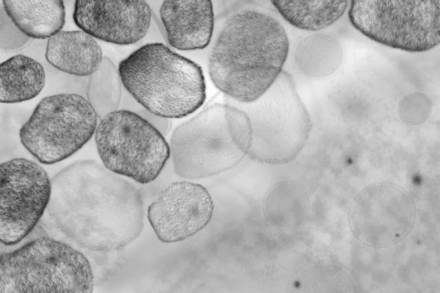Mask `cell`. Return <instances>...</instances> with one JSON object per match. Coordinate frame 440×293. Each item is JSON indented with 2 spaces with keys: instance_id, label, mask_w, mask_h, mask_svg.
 <instances>
[{
  "instance_id": "6da1fadb",
  "label": "cell",
  "mask_w": 440,
  "mask_h": 293,
  "mask_svg": "<svg viewBox=\"0 0 440 293\" xmlns=\"http://www.w3.org/2000/svg\"><path fill=\"white\" fill-rule=\"evenodd\" d=\"M51 182L49 217L79 246L95 252L114 251L142 232L145 207L140 192L98 162H73Z\"/></svg>"
},
{
  "instance_id": "7a4b0ae2",
  "label": "cell",
  "mask_w": 440,
  "mask_h": 293,
  "mask_svg": "<svg viewBox=\"0 0 440 293\" xmlns=\"http://www.w3.org/2000/svg\"><path fill=\"white\" fill-rule=\"evenodd\" d=\"M289 51L282 24L264 12L245 9L224 23L209 57L214 85L241 103L259 98L282 72Z\"/></svg>"
},
{
  "instance_id": "3957f363",
  "label": "cell",
  "mask_w": 440,
  "mask_h": 293,
  "mask_svg": "<svg viewBox=\"0 0 440 293\" xmlns=\"http://www.w3.org/2000/svg\"><path fill=\"white\" fill-rule=\"evenodd\" d=\"M118 71L127 92L159 117H185L206 98L201 67L162 43L140 47L120 62Z\"/></svg>"
},
{
  "instance_id": "277c9868",
  "label": "cell",
  "mask_w": 440,
  "mask_h": 293,
  "mask_svg": "<svg viewBox=\"0 0 440 293\" xmlns=\"http://www.w3.org/2000/svg\"><path fill=\"white\" fill-rule=\"evenodd\" d=\"M251 138L242 110L228 102L211 104L174 131L169 147L174 171L188 180L224 172L247 155Z\"/></svg>"
},
{
  "instance_id": "5b68a950",
  "label": "cell",
  "mask_w": 440,
  "mask_h": 293,
  "mask_svg": "<svg viewBox=\"0 0 440 293\" xmlns=\"http://www.w3.org/2000/svg\"><path fill=\"white\" fill-rule=\"evenodd\" d=\"M228 102L242 110L251 126L247 155L267 164L292 162L305 146L311 131L309 113L299 96L294 80L282 70L259 98L249 103Z\"/></svg>"
},
{
  "instance_id": "8992f818",
  "label": "cell",
  "mask_w": 440,
  "mask_h": 293,
  "mask_svg": "<svg viewBox=\"0 0 440 293\" xmlns=\"http://www.w3.org/2000/svg\"><path fill=\"white\" fill-rule=\"evenodd\" d=\"M94 285L87 257L48 236L1 254V293H90Z\"/></svg>"
},
{
  "instance_id": "52a82bcc",
  "label": "cell",
  "mask_w": 440,
  "mask_h": 293,
  "mask_svg": "<svg viewBox=\"0 0 440 293\" xmlns=\"http://www.w3.org/2000/svg\"><path fill=\"white\" fill-rule=\"evenodd\" d=\"M94 139L106 169L142 184L159 175L171 154L163 135L138 113L126 109L101 118Z\"/></svg>"
},
{
  "instance_id": "ba28073f",
  "label": "cell",
  "mask_w": 440,
  "mask_h": 293,
  "mask_svg": "<svg viewBox=\"0 0 440 293\" xmlns=\"http://www.w3.org/2000/svg\"><path fill=\"white\" fill-rule=\"evenodd\" d=\"M98 116L87 100L73 93L45 96L19 130L24 148L40 163L67 159L93 136Z\"/></svg>"
},
{
  "instance_id": "9c48e42d",
  "label": "cell",
  "mask_w": 440,
  "mask_h": 293,
  "mask_svg": "<svg viewBox=\"0 0 440 293\" xmlns=\"http://www.w3.org/2000/svg\"><path fill=\"white\" fill-rule=\"evenodd\" d=\"M351 25L370 40L411 53L440 42V1H351Z\"/></svg>"
},
{
  "instance_id": "30bf717a",
  "label": "cell",
  "mask_w": 440,
  "mask_h": 293,
  "mask_svg": "<svg viewBox=\"0 0 440 293\" xmlns=\"http://www.w3.org/2000/svg\"><path fill=\"white\" fill-rule=\"evenodd\" d=\"M416 205L410 193L392 182L370 184L354 198L348 213L350 230L361 243L375 248L393 246L411 232Z\"/></svg>"
},
{
  "instance_id": "8fae6325",
  "label": "cell",
  "mask_w": 440,
  "mask_h": 293,
  "mask_svg": "<svg viewBox=\"0 0 440 293\" xmlns=\"http://www.w3.org/2000/svg\"><path fill=\"white\" fill-rule=\"evenodd\" d=\"M0 240L13 246L36 226L48 208L52 182L38 163L15 158L1 164Z\"/></svg>"
},
{
  "instance_id": "7c38bea8",
  "label": "cell",
  "mask_w": 440,
  "mask_h": 293,
  "mask_svg": "<svg viewBox=\"0 0 440 293\" xmlns=\"http://www.w3.org/2000/svg\"><path fill=\"white\" fill-rule=\"evenodd\" d=\"M213 204L207 190L189 181L165 187L147 208V219L158 239L164 243L183 241L202 230L210 221Z\"/></svg>"
},
{
  "instance_id": "4fadbf2b",
  "label": "cell",
  "mask_w": 440,
  "mask_h": 293,
  "mask_svg": "<svg viewBox=\"0 0 440 293\" xmlns=\"http://www.w3.org/2000/svg\"><path fill=\"white\" fill-rule=\"evenodd\" d=\"M73 19L81 30L94 39L125 45L146 35L151 11L143 0H77Z\"/></svg>"
},
{
  "instance_id": "5bb4252c",
  "label": "cell",
  "mask_w": 440,
  "mask_h": 293,
  "mask_svg": "<svg viewBox=\"0 0 440 293\" xmlns=\"http://www.w3.org/2000/svg\"><path fill=\"white\" fill-rule=\"evenodd\" d=\"M169 45L179 50L204 49L214 27L212 1L166 0L159 10Z\"/></svg>"
},
{
  "instance_id": "9a60e30c",
  "label": "cell",
  "mask_w": 440,
  "mask_h": 293,
  "mask_svg": "<svg viewBox=\"0 0 440 293\" xmlns=\"http://www.w3.org/2000/svg\"><path fill=\"white\" fill-rule=\"evenodd\" d=\"M45 56L54 67L77 76H90L104 57L95 39L83 30H61L49 38Z\"/></svg>"
},
{
  "instance_id": "2e32d148",
  "label": "cell",
  "mask_w": 440,
  "mask_h": 293,
  "mask_svg": "<svg viewBox=\"0 0 440 293\" xmlns=\"http://www.w3.org/2000/svg\"><path fill=\"white\" fill-rule=\"evenodd\" d=\"M5 12L28 37L49 39L62 30L65 9L61 0H3Z\"/></svg>"
},
{
  "instance_id": "e0dca14e",
  "label": "cell",
  "mask_w": 440,
  "mask_h": 293,
  "mask_svg": "<svg viewBox=\"0 0 440 293\" xmlns=\"http://www.w3.org/2000/svg\"><path fill=\"white\" fill-rule=\"evenodd\" d=\"M45 83L42 65L23 54L14 55L1 64L0 100L18 103L35 98Z\"/></svg>"
},
{
  "instance_id": "ac0fdd59",
  "label": "cell",
  "mask_w": 440,
  "mask_h": 293,
  "mask_svg": "<svg viewBox=\"0 0 440 293\" xmlns=\"http://www.w3.org/2000/svg\"><path fill=\"white\" fill-rule=\"evenodd\" d=\"M282 17L291 25L306 31L324 30L345 13L348 1H271Z\"/></svg>"
},
{
  "instance_id": "d6986e66",
  "label": "cell",
  "mask_w": 440,
  "mask_h": 293,
  "mask_svg": "<svg viewBox=\"0 0 440 293\" xmlns=\"http://www.w3.org/2000/svg\"><path fill=\"white\" fill-rule=\"evenodd\" d=\"M122 82L118 69L107 56L89 76L87 99L99 120L118 110L122 96Z\"/></svg>"
},
{
  "instance_id": "ffe728a7",
  "label": "cell",
  "mask_w": 440,
  "mask_h": 293,
  "mask_svg": "<svg viewBox=\"0 0 440 293\" xmlns=\"http://www.w3.org/2000/svg\"><path fill=\"white\" fill-rule=\"evenodd\" d=\"M1 35L0 46L2 50L14 51L23 48L30 41V38L24 34L12 22L1 6Z\"/></svg>"
},
{
  "instance_id": "44dd1931",
  "label": "cell",
  "mask_w": 440,
  "mask_h": 293,
  "mask_svg": "<svg viewBox=\"0 0 440 293\" xmlns=\"http://www.w3.org/2000/svg\"><path fill=\"white\" fill-rule=\"evenodd\" d=\"M137 113L148 120L163 135L169 131L170 128V122L167 118H164L152 114L145 109L139 110Z\"/></svg>"
}]
</instances>
